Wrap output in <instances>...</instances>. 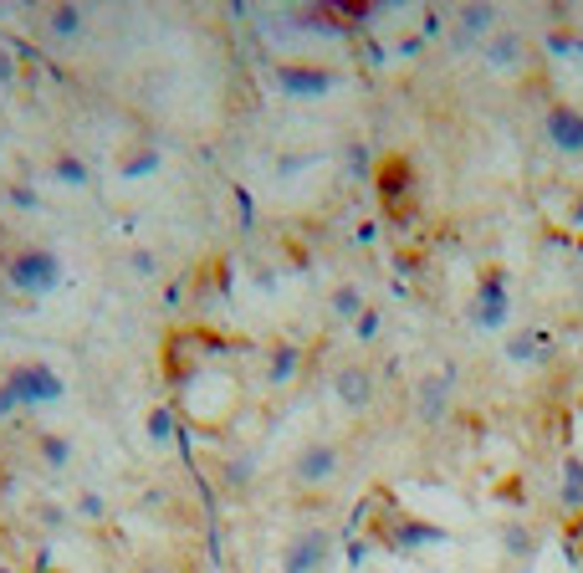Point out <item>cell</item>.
<instances>
[{"instance_id":"6da1fadb","label":"cell","mask_w":583,"mask_h":573,"mask_svg":"<svg viewBox=\"0 0 583 573\" xmlns=\"http://www.w3.org/2000/svg\"><path fill=\"white\" fill-rule=\"evenodd\" d=\"M67 400V379L41 359L27 364H11L0 374V420L11 415H27V410H52V405Z\"/></svg>"},{"instance_id":"7a4b0ae2","label":"cell","mask_w":583,"mask_h":573,"mask_svg":"<svg viewBox=\"0 0 583 573\" xmlns=\"http://www.w3.org/2000/svg\"><path fill=\"white\" fill-rule=\"evenodd\" d=\"M6 282H11V293H21V297H52L67 282V267L52 246H21V252H11V262H6Z\"/></svg>"},{"instance_id":"3957f363","label":"cell","mask_w":583,"mask_h":573,"mask_svg":"<svg viewBox=\"0 0 583 573\" xmlns=\"http://www.w3.org/2000/svg\"><path fill=\"white\" fill-rule=\"evenodd\" d=\"M471 323H477V334H507V323H512V297H507V272L502 267L481 272L477 297H471Z\"/></svg>"},{"instance_id":"277c9868","label":"cell","mask_w":583,"mask_h":573,"mask_svg":"<svg viewBox=\"0 0 583 573\" xmlns=\"http://www.w3.org/2000/svg\"><path fill=\"white\" fill-rule=\"evenodd\" d=\"M333 563V533L328 528H297V533L282 543V573H328Z\"/></svg>"},{"instance_id":"5b68a950","label":"cell","mask_w":583,"mask_h":573,"mask_svg":"<svg viewBox=\"0 0 583 573\" xmlns=\"http://www.w3.org/2000/svg\"><path fill=\"white\" fill-rule=\"evenodd\" d=\"M272 82H277V93L313 103V98H328L333 88H338V72L318 68V62H277V68H272Z\"/></svg>"},{"instance_id":"8992f818","label":"cell","mask_w":583,"mask_h":573,"mask_svg":"<svg viewBox=\"0 0 583 573\" xmlns=\"http://www.w3.org/2000/svg\"><path fill=\"white\" fill-rule=\"evenodd\" d=\"M338 467H344V456H338L333 440H307L303 451L292 456V481L318 492V487H328V481L338 477Z\"/></svg>"},{"instance_id":"52a82bcc","label":"cell","mask_w":583,"mask_h":573,"mask_svg":"<svg viewBox=\"0 0 583 573\" xmlns=\"http://www.w3.org/2000/svg\"><path fill=\"white\" fill-rule=\"evenodd\" d=\"M451 400H456V374L451 369L425 374L420 385H415V420H420V426H446Z\"/></svg>"},{"instance_id":"ba28073f","label":"cell","mask_w":583,"mask_h":573,"mask_svg":"<svg viewBox=\"0 0 583 573\" xmlns=\"http://www.w3.org/2000/svg\"><path fill=\"white\" fill-rule=\"evenodd\" d=\"M543 139L558 149V154L583 160V108L579 103H553L543 113Z\"/></svg>"},{"instance_id":"9c48e42d","label":"cell","mask_w":583,"mask_h":573,"mask_svg":"<svg viewBox=\"0 0 583 573\" xmlns=\"http://www.w3.org/2000/svg\"><path fill=\"white\" fill-rule=\"evenodd\" d=\"M497 37V6H461L451 27V52H481Z\"/></svg>"},{"instance_id":"30bf717a","label":"cell","mask_w":583,"mask_h":573,"mask_svg":"<svg viewBox=\"0 0 583 573\" xmlns=\"http://www.w3.org/2000/svg\"><path fill=\"white\" fill-rule=\"evenodd\" d=\"M333 395L344 405L348 415H369L374 410V374L364 364H344V369L333 374Z\"/></svg>"},{"instance_id":"8fae6325","label":"cell","mask_w":583,"mask_h":573,"mask_svg":"<svg viewBox=\"0 0 583 573\" xmlns=\"http://www.w3.org/2000/svg\"><path fill=\"white\" fill-rule=\"evenodd\" d=\"M481 62H487L491 72H518L522 62H528V41H522L518 31H497V37L481 47Z\"/></svg>"},{"instance_id":"7c38bea8","label":"cell","mask_w":583,"mask_h":573,"mask_svg":"<svg viewBox=\"0 0 583 573\" xmlns=\"http://www.w3.org/2000/svg\"><path fill=\"white\" fill-rule=\"evenodd\" d=\"M558 507L563 512H583V456H563L558 461Z\"/></svg>"},{"instance_id":"4fadbf2b","label":"cell","mask_w":583,"mask_h":573,"mask_svg":"<svg viewBox=\"0 0 583 573\" xmlns=\"http://www.w3.org/2000/svg\"><path fill=\"white\" fill-rule=\"evenodd\" d=\"M82 31H88V11H82V6H52V11H47V37H52L57 47H72Z\"/></svg>"},{"instance_id":"5bb4252c","label":"cell","mask_w":583,"mask_h":573,"mask_svg":"<svg viewBox=\"0 0 583 573\" xmlns=\"http://www.w3.org/2000/svg\"><path fill=\"white\" fill-rule=\"evenodd\" d=\"M297 369H303V348L287 344V338H282V344H272V354H266V379L282 389V385H292V379H297Z\"/></svg>"},{"instance_id":"9a60e30c","label":"cell","mask_w":583,"mask_h":573,"mask_svg":"<svg viewBox=\"0 0 583 573\" xmlns=\"http://www.w3.org/2000/svg\"><path fill=\"white\" fill-rule=\"evenodd\" d=\"M440 528L436 522H415V518H395L389 522V543L395 548H430V543H440Z\"/></svg>"},{"instance_id":"2e32d148","label":"cell","mask_w":583,"mask_h":573,"mask_svg":"<svg viewBox=\"0 0 583 573\" xmlns=\"http://www.w3.org/2000/svg\"><path fill=\"white\" fill-rule=\"evenodd\" d=\"M328 307H333V318L354 328V323L364 318V313H369V297H364V287L344 282V287H333V293H328Z\"/></svg>"},{"instance_id":"e0dca14e","label":"cell","mask_w":583,"mask_h":573,"mask_svg":"<svg viewBox=\"0 0 583 573\" xmlns=\"http://www.w3.org/2000/svg\"><path fill=\"white\" fill-rule=\"evenodd\" d=\"M543 354H548L543 328H518V334H507V359L512 364H543Z\"/></svg>"},{"instance_id":"ac0fdd59","label":"cell","mask_w":583,"mask_h":573,"mask_svg":"<svg viewBox=\"0 0 583 573\" xmlns=\"http://www.w3.org/2000/svg\"><path fill=\"white\" fill-rule=\"evenodd\" d=\"M119 170H123V180H144V174H154V170H160V149H154V144L129 149V154L119 160Z\"/></svg>"},{"instance_id":"d6986e66","label":"cell","mask_w":583,"mask_h":573,"mask_svg":"<svg viewBox=\"0 0 583 573\" xmlns=\"http://www.w3.org/2000/svg\"><path fill=\"white\" fill-rule=\"evenodd\" d=\"M502 548L512 559H532L538 553V533H532L528 522H502Z\"/></svg>"},{"instance_id":"ffe728a7","label":"cell","mask_w":583,"mask_h":573,"mask_svg":"<svg viewBox=\"0 0 583 573\" xmlns=\"http://www.w3.org/2000/svg\"><path fill=\"white\" fill-rule=\"evenodd\" d=\"M37 451H41V467H47V471H67V467H72V440H67V436H37Z\"/></svg>"},{"instance_id":"44dd1931","label":"cell","mask_w":583,"mask_h":573,"mask_svg":"<svg viewBox=\"0 0 583 573\" xmlns=\"http://www.w3.org/2000/svg\"><path fill=\"white\" fill-rule=\"evenodd\" d=\"M52 180H57V185L82 190L88 180H93V174H88V164H82L78 154H57V160H52Z\"/></svg>"},{"instance_id":"7402d4cb","label":"cell","mask_w":583,"mask_h":573,"mask_svg":"<svg viewBox=\"0 0 583 573\" xmlns=\"http://www.w3.org/2000/svg\"><path fill=\"white\" fill-rule=\"evenodd\" d=\"M144 436H149V446H170L174 440V410H149L144 415Z\"/></svg>"},{"instance_id":"603a6c76","label":"cell","mask_w":583,"mask_h":573,"mask_svg":"<svg viewBox=\"0 0 583 573\" xmlns=\"http://www.w3.org/2000/svg\"><path fill=\"white\" fill-rule=\"evenodd\" d=\"M379 334H385V313H379V307H369V313L354 323V338H358V344H374Z\"/></svg>"},{"instance_id":"cb8c5ba5","label":"cell","mask_w":583,"mask_h":573,"mask_svg":"<svg viewBox=\"0 0 583 573\" xmlns=\"http://www.w3.org/2000/svg\"><path fill=\"white\" fill-rule=\"evenodd\" d=\"M129 267H133V277H160V256L149 252V246H133V252H129Z\"/></svg>"},{"instance_id":"d4e9b609","label":"cell","mask_w":583,"mask_h":573,"mask_svg":"<svg viewBox=\"0 0 583 573\" xmlns=\"http://www.w3.org/2000/svg\"><path fill=\"white\" fill-rule=\"evenodd\" d=\"M78 512L88 522H103L108 518V502H103V492H78Z\"/></svg>"},{"instance_id":"484cf974","label":"cell","mask_w":583,"mask_h":573,"mask_svg":"<svg viewBox=\"0 0 583 573\" xmlns=\"http://www.w3.org/2000/svg\"><path fill=\"white\" fill-rule=\"evenodd\" d=\"M252 477H256V461H252V456H236V461H226V481H231V487H246Z\"/></svg>"},{"instance_id":"4316f807","label":"cell","mask_w":583,"mask_h":573,"mask_svg":"<svg viewBox=\"0 0 583 573\" xmlns=\"http://www.w3.org/2000/svg\"><path fill=\"white\" fill-rule=\"evenodd\" d=\"M573 221H583V201H579V211H573Z\"/></svg>"},{"instance_id":"83f0119b","label":"cell","mask_w":583,"mask_h":573,"mask_svg":"<svg viewBox=\"0 0 583 573\" xmlns=\"http://www.w3.org/2000/svg\"><path fill=\"white\" fill-rule=\"evenodd\" d=\"M0 573H16V569H11V563H0Z\"/></svg>"}]
</instances>
